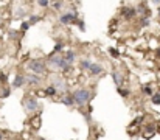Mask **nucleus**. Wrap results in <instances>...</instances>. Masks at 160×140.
<instances>
[{"instance_id":"obj_1","label":"nucleus","mask_w":160,"mask_h":140,"mask_svg":"<svg viewBox=\"0 0 160 140\" xmlns=\"http://www.w3.org/2000/svg\"><path fill=\"white\" fill-rule=\"evenodd\" d=\"M72 98H73V101L75 104L78 106H86L89 101H90V98H92V92L89 89H78L72 93Z\"/></svg>"},{"instance_id":"obj_2","label":"nucleus","mask_w":160,"mask_h":140,"mask_svg":"<svg viewBox=\"0 0 160 140\" xmlns=\"http://www.w3.org/2000/svg\"><path fill=\"white\" fill-rule=\"evenodd\" d=\"M28 68L31 70L34 75H41V73L45 72V64L42 61H39V59H34V61H31L28 64Z\"/></svg>"},{"instance_id":"obj_3","label":"nucleus","mask_w":160,"mask_h":140,"mask_svg":"<svg viewBox=\"0 0 160 140\" xmlns=\"http://www.w3.org/2000/svg\"><path fill=\"white\" fill-rule=\"evenodd\" d=\"M76 19H78V16L75 12H67V14H62V16L59 17V22L64 23V25H70V23L76 22Z\"/></svg>"},{"instance_id":"obj_4","label":"nucleus","mask_w":160,"mask_h":140,"mask_svg":"<svg viewBox=\"0 0 160 140\" xmlns=\"http://www.w3.org/2000/svg\"><path fill=\"white\" fill-rule=\"evenodd\" d=\"M25 109L28 110V112H34V110H37V109H39V103H37L36 98H33V96L26 98V100H25Z\"/></svg>"},{"instance_id":"obj_5","label":"nucleus","mask_w":160,"mask_h":140,"mask_svg":"<svg viewBox=\"0 0 160 140\" xmlns=\"http://www.w3.org/2000/svg\"><path fill=\"white\" fill-rule=\"evenodd\" d=\"M89 72H90L92 75L98 76V75H101V73H103V65H100V64H95V62H92V64H90V67H89Z\"/></svg>"},{"instance_id":"obj_6","label":"nucleus","mask_w":160,"mask_h":140,"mask_svg":"<svg viewBox=\"0 0 160 140\" xmlns=\"http://www.w3.org/2000/svg\"><path fill=\"white\" fill-rule=\"evenodd\" d=\"M62 62H64V58H61V56H51L50 58V65H53V67H58V68H61L62 67Z\"/></svg>"},{"instance_id":"obj_7","label":"nucleus","mask_w":160,"mask_h":140,"mask_svg":"<svg viewBox=\"0 0 160 140\" xmlns=\"http://www.w3.org/2000/svg\"><path fill=\"white\" fill-rule=\"evenodd\" d=\"M121 14H123L124 19H132V17L137 14V11H135L134 8H123V9H121Z\"/></svg>"},{"instance_id":"obj_8","label":"nucleus","mask_w":160,"mask_h":140,"mask_svg":"<svg viewBox=\"0 0 160 140\" xmlns=\"http://www.w3.org/2000/svg\"><path fill=\"white\" fill-rule=\"evenodd\" d=\"M112 78H114V82L117 84V87L121 86V82H123V76H121V73L117 72V70H114V72H112Z\"/></svg>"},{"instance_id":"obj_9","label":"nucleus","mask_w":160,"mask_h":140,"mask_svg":"<svg viewBox=\"0 0 160 140\" xmlns=\"http://www.w3.org/2000/svg\"><path fill=\"white\" fill-rule=\"evenodd\" d=\"M25 82H26L25 76H22V75H17V76L14 78V81H12V86H14V87H22Z\"/></svg>"},{"instance_id":"obj_10","label":"nucleus","mask_w":160,"mask_h":140,"mask_svg":"<svg viewBox=\"0 0 160 140\" xmlns=\"http://www.w3.org/2000/svg\"><path fill=\"white\" fill-rule=\"evenodd\" d=\"M64 59L67 61V62H70V64H72V62L76 59V54H75V51H72V50H70V51H67V53H65V58H64Z\"/></svg>"},{"instance_id":"obj_11","label":"nucleus","mask_w":160,"mask_h":140,"mask_svg":"<svg viewBox=\"0 0 160 140\" xmlns=\"http://www.w3.org/2000/svg\"><path fill=\"white\" fill-rule=\"evenodd\" d=\"M62 103H64L65 106H73V104H75V101H73L72 95H65V96L62 98Z\"/></svg>"},{"instance_id":"obj_12","label":"nucleus","mask_w":160,"mask_h":140,"mask_svg":"<svg viewBox=\"0 0 160 140\" xmlns=\"http://www.w3.org/2000/svg\"><path fill=\"white\" fill-rule=\"evenodd\" d=\"M25 79L28 82H31V84H39V82H41V78H39L37 75H30L28 78H25Z\"/></svg>"},{"instance_id":"obj_13","label":"nucleus","mask_w":160,"mask_h":140,"mask_svg":"<svg viewBox=\"0 0 160 140\" xmlns=\"http://www.w3.org/2000/svg\"><path fill=\"white\" fill-rule=\"evenodd\" d=\"M44 93H45L47 96H55V95L58 93V90H56L55 87H53V86H50V87H47V89H45V92H44Z\"/></svg>"},{"instance_id":"obj_14","label":"nucleus","mask_w":160,"mask_h":140,"mask_svg":"<svg viewBox=\"0 0 160 140\" xmlns=\"http://www.w3.org/2000/svg\"><path fill=\"white\" fill-rule=\"evenodd\" d=\"M31 124L34 126V129H39V128H41V117L36 115L34 120H31Z\"/></svg>"},{"instance_id":"obj_15","label":"nucleus","mask_w":160,"mask_h":140,"mask_svg":"<svg viewBox=\"0 0 160 140\" xmlns=\"http://www.w3.org/2000/svg\"><path fill=\"white\" fill-rule=\"evenodd\" d=\"M90 64H92L90 59H83V61H81V68H83V70H89Z\"/></svg>"},{"instance_id":"obj_16","label":"nucleus","mask_w":160,"mask_h":140,"mask_svg":"<svg viewBox=\"0 0 160 140\" xmlns=\"http://www.w3.org/2000/svg\"><path fill=\"white\" fill-rule=\"evenodd\" d=\"M152 103L160 104V93H152Z\"/></svg>"},{"instance_id":"obj_17","label":"nucleus","mask_w":160,"mask_h":140,"mask_svg":"<svg viewBox=\"0 0 160 140\" xmlns=\"http://www.w3.org/2000/svg\"><path fill=\"white\" fill-rule=\"evenodd\" d=\"M118 93L121 95V96H129V90H126V89H121V87H118Z\"/></svg>"},{"instance_id":"obj_18","label":"nucleus","mask_w":160,"mask_h":140,"mask_svg":"<svg viewBox=\"0 0 160 140\" xmlns=\"http://www.w3.org/2000/svg\"><path fill=\"white\" fill-rule=\"evenodd\" d=\"M39 20H41V17H39V16H31L30 20H28V23L31 25V23H36V22H39Z\"/></svg>"},{"instance_id":"obj_19","label":"nucleus","mask_w":160,"mask_h":140,"mask_svg":"<svg viewBox=\"0 0 160 140\" xmlns=\"http://www.w3.org/2000/svg\"><path fill=\"white\" fill-rule=\"evenodd\" d=\"M37 3L41 5L42 8H47V6L50 5V2H48V0H37Z\"/></svg>"},{"instance_id":"obj_20","label":"nucleus","mask_w":160,"mask_h":140,"mask_svg":"<svg viewBox=\"0 0 160 140\" xmlns=\"http://www.w3.org/2000/svg\"><path fill=\"white\" fill-rule=\"evenodd\" d=\"M143 92H145L146 95H152V89H151L149 86H146V87H143Z\"/></svg>"},{"instance_id":"obj_21","label":"nucleus","mask_w":160,"mask_h":140,"mask_svg":"<svg viewBox=\"0 0 160 140\" xmlns=\"http://www.w3.org/2000/svg\"><path fill=\"white\" fill-rule=\"evenodd\" d=\"M28 28H30V23H28V22H23V23H22V31H26Z\"/></svg>"},{"instance_id":"obj_22","label":"nucleus","mask_w":160,"mask_h":140,"mask_svg":"<svg viewBox=\"0 0 160 140\" xmlns=\"http://www.w3.org/2000/svg\"><path fill=\"white\" fill-rule=\"evenodd\" d=\"M3 92H0V96H8L9 95V89H2Z\"/></svg>"},{"instance_id":"obj_23","label":"nucleus","mask_w":160,"mask_h":140,"mask_svg":"<svg viewBox=\"0 0 160 140\" xmlns=\"http://www.w3.org/2000/svg\"><path fill=\"white\" fill-rule=\"evenodd\" d=\"M62 6V3L61 2H55V3H53V8H55V9H59Z\"/></svg>"},{"instance_id":"obj_24","label":"nucleus","mask_w":160,"mask_h":140,"mask_svg":"<svg viewBox=\"0 0 160 140\" xmlns=\"http://www.w3.org/2000/svg\"><path fill=\"white\" fill-rule=\"evenodd\" d=\"M62 48V42H58V44L55 45V51H59Z\"/></svg>"},{"instance_id":"obj_25","label":"nucleus","mask_w":160,"mask_h":140,"mask_svg":"<svg viewBox=\"0 0 160 140\" xmlns=\"http://www.w3.org/2000/svg\"><path fill=\"white\" fill-rule=\"evenodd\" d=\"M111 54L114 56V58H118V51L115 48H111Z\"/></svg>"},{"instance_id":"obj_26","label":"nucleus","mask_w":160,"mask_h":140,"mask_svg":"<svg viewBox=\"0 0 160 140\" xmlns=\"http://www.w3.org/2000/svg\"><path fill=\"white\" fill-rule=\"evenodd\" d=\"M84 26H86V25H84V22H79V28H81V30H83V31L86 30V28H84Z\"/></svg>"},{"instance_id":"obj_27","label":"nucleus","mask_w":160,"mask_h":140,"mask_svg":"<svg viewBox=\"0 0 160 140\" xmlns=\"http://www.w3.org/2000/svg\"><path fill=\"white\" fill-rule=\"evenodd\" d=\"M141 23H143V25H148V23H149V20H148V19H143V22H141Z\"/></svg>"},{"instance_id":"obj_28","label":"nucleus","mask_w":160,"mask_h":140,"mask_svg":"<svg viewBox=\"0 0 160 140\" xmlns=\"http://www.w3.org/2000/svg\"><path fill=\"white\" fill-rule=\"evenodd\" d=\"M152 3H155V5H157V3H160V0H152Z\"/></svg>"},{"instance_id":"obj_29","label":"nucleus","mask_w":160,"mask_h":140,"mask_svg":"<svg viewBox=\"0 0 160 140\" xmlns=\"http://www.w3.org/2000/svg\"><path fill=\"white\" fill-rule=\"evenodd\" d=\"M157 56H158V58H160V48L157 50Z\"/></svg>"},{"instance_id":"obj_30","label":"nucleus","mask_w":160,"mask_h":140,"mask_svg":"<svg viewBox=\"0 0 160 140\" xmlns=\"http://www.w3.org/2000/svg\"><path fill=\"white\" fill-rule=\"evenodd\" d=\"M0 140H3V135H2V132H0Z\"/></svg>"},{"instance_id":"obj_31","label":"nucleus","mask_w":160,"mask_h":140,"mask_svg":"<svg viewBox=\"0 0 160 140\" xmlns=\"http://www.w3.org/2000/svg\"><path fill=\"white\" fill-rule=\"evenodd\" d=\"M158 16H160V6H158Z\"/></svg>"},{"instance_id":"obj_32","label":"nucleus","mask_w":160,"mask_h":140,"mask_svg":"<svg viewBox=\"0 0 160 140\" xmlns=\"http://www.w3.org/2000/svg\"><path fill=\"white\" fill-rule=\"evenodd\" d=\"M39 140H45V138H39Z\"/></svg>"}]
</instances>
